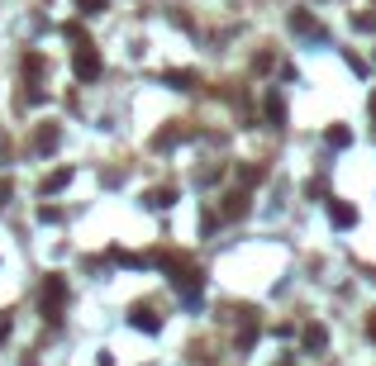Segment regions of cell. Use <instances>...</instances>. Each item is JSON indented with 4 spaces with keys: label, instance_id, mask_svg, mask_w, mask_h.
<instances>
[{
    "label": "cell",
    "instance_id": "16",
    "mask_svg": "<svg viewBox=\"0 0 376 366\" xmlns=\"http://www.w3.org/2000/svg\"><path fill=\"white\" fill-rule=\"evenodd\" d=\"M367 333H372V338H376V314H372V318H367Z\"/></svg>",
    "mask_w": 376,
    "mask_h": 366
},
{
    "label": "cell",
    "instance_id": "17",
    "mask_svg": "<svg viewBox=\"0 0 376 366\" xmlns=\"http://www.w3.org/2000/svg\"><path fill=\"white\" fill-rule=\"evenodd\" d=\"M372 114H376V100H372Z\"/></svg>",
    "mask_w": 376,
    "mask_h": 366
},
{
    "label": "cell",
    "instance_id": "8",
    "mask_svg": "<svg viewBox=\"0 0 376 366\" xmlns=\"http://www.w3.org/2000/svg\"><path fill=\"white\" fill-rule=\"evenodd\" d=\"M224 214H229V219H243V214H248V191L229 195V200H224Z\"/></svg>",
    "mask_w": 376,
    "mask_h": 366
},
{
    "label": "cell",
    "instance_id": "7",
    "mask_svg": "<svg viewBox=\"0 0 376 366\" xmlns=\"http://www.w3.org/2000/svg\"><path fill=\"white\" fill-rule=\"evenodd\" d=\"M33 148H38V152H53V148H58V124H38V133H33Z\"/></svg>",
    "mask_w": 376,
    "mask_h": 366
},
{
    "label": "cell",
    "instance_id": "5",
    "mask_svg": "<svg viewBox=\"0 0 376 366\" xmlns=\"http://www.w3.org/2000/svg\"><path fill=\"white\" fill-rule=\"evenodd\" d=\"M129 323H134V328H139V333H157V328H162V318H157V309H148V304H139V309H134V318H129Z\"/></svg>",
    "mask_w": 376,
    "mask_h": 366
},
{
    "label": "cell",
    "instance_id": "4",
    "mask_svg": "<svg viewBox=\"0 0 376 366\" xmlns=\"http://www.w3.org/2000/svg\"><path fill=\"white\" fill-rule=\"evenodd\" d=\"M291 29L305 33V38H324V24H319L314 15H305V10H296V15H291Z\"/></svg>",
    "mask_w": 376,
    "mask_h": 366
},
{
    "label": "cell",
    "instance_id": "2",
    "mask_svg": "<svg viewBox=\"0 0 376 366\" xmlns=\"http://www.w3.org/2000/svg\"><path fill=\"white\" fill-rule=\"evenodd\" d=\"M72 72H77V81H100L105 62H100V52H95L91 43H81V48L72 52Z\"/></svg>",
    "mask_w": 376,
    "mask_h": 366
},
{
    "label": "cell",
    "instance_id": "3",
    "mask_svg": "<svg viewBox=\"0 0 376 366\" xmlns=\"http://www.w3.org/2000/svg\"><path fill=\"white\" fill-rule=\"evenodd\" d=\"M329 219H333V228H353V223H358V209L348 205V200H329Z\"/></svg>",
    "mask_w": 376,
    "mask_h": 366
},
{
    "label": "cell",
    "instance_id": "15",
    "mask_svg": "<svg viewBox=\"0 0 376 366\" xmlns=\"http://www.w3.org/2000/svg\"><path fill=\"white\" fill-rule=\"evenodd\" d=\"M5 333H10V314H0V343H5Z\"/></svg>",
    "mask_w": 376,
    "mask_h": 366
},
{
    "label": "cell",
    "instance_id": "11",
    "mask_svg": "<svg viewBox=\"0 0 376 366\" xmlns=\"http://www.w3.org/2000/svg\"><path fill=\"white\" fill-rule=\"evenodd\" d=\"M143 200H148V205H153V209H167V205H172V200H176V191H167V186H162V191H148V195H143Z\"/></svg>",
    "mask_w": 376,
    "mask_h": 366
},
{
    "label": "cell",
    "instance_id": "14",
    "mask_svg": "<svg viewBox=\"0 0 376 366\" xmlns=\"http://www.w3.org/2000/svg\"><path fill=\"white\" fill-rule=\"evenodd\" d=\"M77 10H81V15H100V10H105V0H77Z\"/></svg>",
    "mask_w": 376,
    "mask_h": 366
},
{
    "label": "cell",
    "instance_id": "13",
    "mask_svg": "<svg viewBox=\"0 0 376 366\" xmlns=\"http://www.w3.org/2000/svg\"><path fill=\"white\" fill-rule=\"evenodd\" d=\"M329 143H333V148H348V143H353V133L338 124V128H329Z\"/></svg>",
    "mask_w": 376,
    "mask_h": 366
},
{
    "label": "cell",
    "instance_id": "10",
    "mask_svg": "<svg viewBox=\"0 0 376 366\" xmlns=\"http://www.w3.org/2000/svg\"><path fill=\"white\" fill-rule=\"evenodd\" d=\"M167 86H176V91H195V72H167Z\"/></svg>",
    "mask_w": 376,
    "mask_h": 366
},
{
    "label": "cell",
    "instance_id": "12",
    "mask_svg": "<svg viewBox=\"0 0 376 366\" xmlns=\"http://www.w3.org/2000/svg\"><path fill=\"white\" fill-rule=\"evenodd\" d=\"M267 119H272V124H286V105L276 96H267Z\"/></svg>",
    "mask_w": 376,
    "mask_h": 366
},
{
    "label": "cell",
    "instance_id": "9",
    "mask_svg": "<svg viewBox=\"0 0 376 366\" xmlns=\"http://www.w3.org/2000/svg\"><path fill=\"white\" fill-rule=\"evenodd\" d=\"M67 181H72V167H58V172L43 181V195H58V191H67Z\"/></svg>",
    "mask_w": 376,
    "mask_h": 366
},
{
    "label": "cell",
    "instance_id": "1",
    "mask_svg": "<svg viewBox=\"0 0 376 366\" xmlns=\"http://www.w3.org/2000/svg\"><path fill=\"white\" fill-rule=\"evenodd\" d=\"M63 304H67V281H63V276H48V281H43V318H48V323L63 318Z\"/></svg>",
    "mask_w": 376,
    "mask_h": 366
},
{
    "label": "cell",
    "instance_id": "6",
    "mask_svg": "<svg viewBox=\"0 0 376 366\" xmlns=\"http://www.w3.org/2000/svg\"><path fill=\"white\" fill-rule=\"evenodd\" d=\"M300 343H305V352H324V348H329V328H324V323H310Z\"/></svg>",
    "mask_w": 376,
    "mask_h": 366
}]
</instances>
